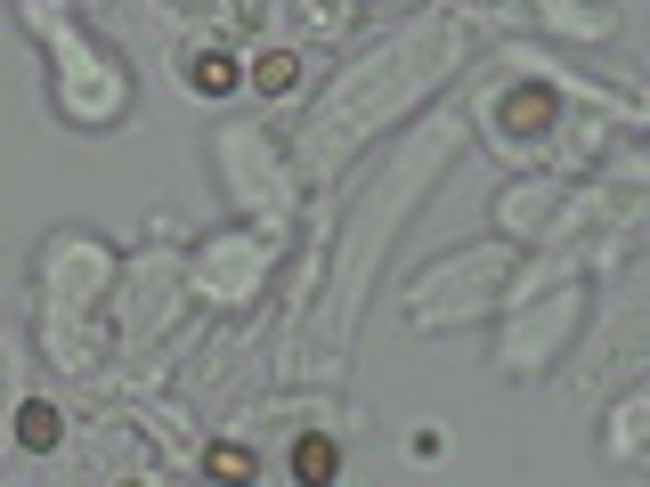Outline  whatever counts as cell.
I'll return each mask as SVG.
<instances>
[{
  "label": "cell",
  "mask_w": 650,
  "mask_h": 487,
  "mask_svg": "<svg viewBox=\"0 0 650 487\" xmlns=\"http://www.w3.org/2000/svg\"><path fill=\"white\" fill-rule=\"evenodd\" d=\"M16 439H25V447H57V407H41V398H33V407L16 414Z\"/></svg>",
  "instance_id": "6da1fadb"
},
{
  "label": "cell",
  "mask_w": 650,
  "mask_h": 487,
  "mask_svg": "<svg viewBox=\"0 0 650 487\" xmlns=\"http://www.w3.org/2000/svg\"><path fill=\"white\" fill-rule=\"evenodd\" d=\"M196 90H236V66H228V57H203V66H196Z\"/></svg>",
  "instance_id": "3957f363"
},
{
  "label": "cell",
  "mask_w": 650,
  "mask_h": 487,
  "mask_svg": "<svg viewBox=\"0 0 650 487\" xmlns=\"http://www.w3.org/2000/svg\"><path fill=\"white\" fill-rule=\"evenodd\" d=\"M293 472H301L309 487H326V479H333V439H301V455H293Z\"/></svg>",
  "instance_id": "7a4b0ae2"
},
{
  "label": "cell",
  "mask_w": 650,
  "mask_h": 487,
  "mask_svg": "<svg viewBox=\"0 0 650 487\" xmlns=\"http://www.w3.org/2000/svg\"><path fill=\"white\" fill-rule=\"evenodd\" d=\"M212 472H220V479H244L253 463H244V447H220V455H212Z\"/></svg>",
  "instance_id": "5b68a950"
},
{
  "label": "cell",
  "mask_w": 650,
  "mask_h": 487,
  "mask_svg": "<svg viewBox=\"0 0 650 487\" xmlns=\"http://www.w3.org/2000/svg\"><path fill=\"white\" fill-rule=\"evenodd\" d=\"M261 90H293V57H268V66H261Z\"/></svg>",
  "instance_id": "277c9868"
}]
</instances>
